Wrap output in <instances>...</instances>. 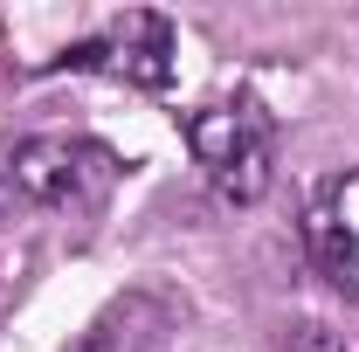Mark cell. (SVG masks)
I'll return each instance as SVG.
<instances>
[{
	"label": "cell",
	"mask_w": 359,
	"mask_h": 352,
	"mask_svg": "<svg viewBox=\"0 0 359 352\" xmlns=\"http://www.w3.org/2000/svg\"><path fill=\"white\" fill-rule=\"evenodd\" d=\"M7 173H14V187H21L35 208L90 215V208H104V194L118 187V152L97 145V138H28V145H14Z\"/></svg>",
	"instance_id": "7a4b0ae2"
},
{
	"label": "cell",
	"mask_w": 359,
	"mask_h": 352,
	"mask_svg": "<svg viewBox=\"0 0 359 352\" xmlns=\"http://www.w3.org/2000/svg\"><path fill=\"white\" fill-rule=\"evenodd\" d=\"M173 55H180L173 21L152 14V7H132V14H118V21L104 28V42L76 48L69 62H104V69H118V76L138 83V90H166L173 83Z\"/></svg>",
	"instance_id": "3957f363"
},
{
	"label": "cell",
	"mask_w": 359,
	"mask_h": 352,
	"mask_svg": "<svg viewBox=\"0 0 359 352\" xmlns=\"http://www.w3.org/2000/svg\"><path fill=\"white\" fill-rule=\"evenodd\" d=\"M187 145H194V166L208 173V187L249 208L269 194V173H276V125L256 97H222V104H201L187 118Z\"/></svg>",
	"instance_id": "6da1fadb"
},
{
	"label": "cell",
	"mask_w": 359,
	"mask_h": 352,
	"mask_svg": "<svg viewBox=\"0 0 359 352\" xmlns=\"http://www.w3.org/2000/svg\"><path fill=\"white\" fill-rule=\"evenodd\" d=\"M304 249L325 283L359 297V173H339L311 208H304Z\"/></svg>",
	"instance_id": "277c9868"
},
{
	"label": "cell",
	"mask_w": 359,
	"mask_h": 352,
	"mask_svg": "<svg viewBox=\"0 0 359 352\" xmlns=\"http://www.w3.org/2000/svg\"><path fill=\"white\" fill-rule=\"evenodd\" d=\"M166 325H173L166 304L145 297V290H132V297H118V304L76 339V352H159L166 346Z\"/></svg>",
	"instance_id": "5b68a950"
},
{
	"label": "cell",
	"mask_w": 359,
	"mask_h": 352,
	"mask_svg": "<svg viewBox=\"0 0 359 352\" xmlns=\"http://www.w3.org/2000/svg\"><path fill=\"white\" fill-rule=\"evenodd\" d=\"M290 352H346V339H332L325 325H297L290 332Z\"/></svg>",
	"instance_id": "8992f818"
}]
</instances>
